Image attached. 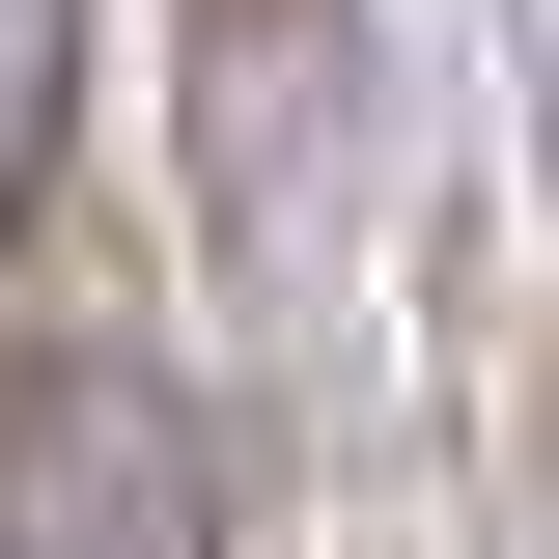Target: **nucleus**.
Instances as JSON below:
<instances>
[{
	"instance_id": "4",
	"label": "nucleus",
	"mask_w": 559,
	"mask_h": 559,
	"mask_svg": "<svg viewBox=\"0 0 559 559\" xmlns=\"http://www.w3.org/2000/svg\"><path fill=\"white\" fill-rule=\"evenodd\" d=\"M503 559H559V336L503 364Z\"/></svg>"
},
{
	"instance_id": "1",
	"label": "nucleus",
	"mask_w": 559,
	"mask_h": 559,
	"mask_svg": "<svg viewBox=\"0 0 559 559\" xmlns=\"http://www.w3.org/2000/svg\"><path fill=\"white\" fill-rule=\"evenodd\" d=\"M0 559H252L224 503V419L168 392L140 336H0Z\"/></svg>"
},
{
	"instance_id": "2",
	"label": "nucleus",
	"mask_w": 559,
	"mask_h": 559,
	"mask_svg": "<svg viewBox=\"0 0 559 559\" xmlns=\"http://www.w3.org/2000/svg\"><path fill=\"white\" fill-rule=\"evenodd\" d=\"M168 140H197L224 252L336 224V168H364V0H168Z\"/></svg>"
},
{
	"instance_id": "3",
	"label": "nucleus",
	"mask_w": 559,
	"mask_h": 559,
	"mask_svg": "<svg viewBox=\"0 0 559 559\" xmlns=\"http://www.w3.org/2000/svg\"><path fill=\"white\" fill-rule=\"evenodd\" d=\"M57 84H84V0H0V252H57Z\"/></svg>"
},
{
	"instance_id": "5",
	"label": "nucleus",
	"mask_w": 559,
	"mask_h": 559,
	"mask_svg": "<svg viewBox=\"0 0 559 559\" xmlns=\"http://www.w3.org/2000/svg\"><path fill=\"white\" fill-rule=\"evenodd\" d=\"M532 168H559V0H532Z\"/></svg>"
}]
</instances>
